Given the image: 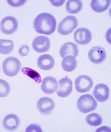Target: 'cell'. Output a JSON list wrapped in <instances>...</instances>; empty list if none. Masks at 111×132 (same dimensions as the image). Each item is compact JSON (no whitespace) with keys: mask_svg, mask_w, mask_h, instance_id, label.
Returning a JSON list of instances; mask_svg holds the SVG:
<instances>
[{"mask_svg":"<svg viewBox=\"0 0 111 132\" xmlns=\"http://www.w3.org/2000/svg\"><path fill=\"white\" fill-rule=\"evenodd\" d=\"M50 47V40L45 36H38L34 39L32 42V48L35 51L38 53L48 51Z\"/></svg>","mask_w":111,"mask_h":132,"instance_id":"9","label":"cell"},{"mask_svg":"<svg viewBox=\"0 0 111 132\" xmlns=\"http://www.w3.org/2000/svg\"><path fill=\"white\" fill-rule=\"evenodd\" d=\"M29 47L28 45H21L19 50L20 55L23 57L26 56L29 53Z\"/></svg>","mask_w":111,"mask_h":132,"instance_id":"26","label":"cell"},{"mask_svg":"<svg viewBox=\"0 0 111 132\" xmlns=\"http://www.w3.org/2000/svg\"><path fill=\"white\" fill-rule=\"evenodd\" d=\"M20 124V119L16 115L11 113L5 117L2 126L7 130L13 131L18 129Z\"/></svg>","mask_w":111,"mask_h":132,"instance_id":"14","label":"cell"},{"mask_svg":"<svg viewBox=\"0 0 111 132\" xmlns=\"http://www.w3.org/2000/svg\"><path fill=\"white\" fill-rule=\"evenodd\" d=\"M8 4L13 7H19L25 3L26 1H7Z\"/></svg>","mask_w":111,"mask_h":132,"instance_id":"25","label":"cell"},{"mask_svg":"<svg viewBox=\"0 0 111 132\" xmlns=\"http://www.w3.org/2000/svg\"><path fill=\"white\" fill-rule=\"evenodd\" d=\"M21 71L23 74H25L37 83H40L42 81L40 74L32 69L29 67H24Z\"/></svg>","mask_w":111,"mask_h":132,"instance_id":"22","label":"cell"},{"mask_svg":"<svg viewBox=\"0 0 111 132\" xmlns=\"http://www.w3.org/2000/svg\"><path fill=\"white\" fill-rule=\"evenodd\" d=\"M78 25V20L73 16H66L59 23L57 30L62 35H67L76 29Z\"/></svg>","mask_w":111,"mask_h":132,"instance_id":"4","label":"cell"},{"mask_svg":"<svg viewBox=\"0 0 111 132\" xmlns=\"http://www.w3.org/2000/svg\"><path fill=\"white\" fill-rule=\"evenodd\" d=\"M58 88V83L54 77L48 76L45 77L42 81L41 89L45 94H53L56 91Z\"/></svg>","mask_w":111,"mask_h":132,"instance_id":"12","label":"cell"},{"mask_svg":"<svg viewBox=\"0 0 111 132\" xmlns=\"http://www.w3.org/2000/svg\"><path fill=\"white\" fill-rule=\"evenodd\" d=\"M39 68L43 70H50L55 64V60L53 57L49 54L41 55L37 61Z\"/></svg>","mask_w":111,"mask_h":132,"instance_id":"15","label":"cell"},{"mask_svg":"<svg viewBox=\"0 0 111 132\" xmlns=\"http://www.w3.org/2000/svg\"><path fill=\"white\" fill-rule=\"evenodd\" d=\"M65 1H50L52 4L56 7L61 6L64 3Z\"/></svg>","mask_w":111,"mask_h":132,"instance_id":"27","label":"cell"},{"mask_svg":"<svg viewBox=\"0 0 111 132\" xmlns=\"http://www.w3.org/2000/svg\"><path fill=\"white\" fill-rule=\"evenodd\" d=\"M111 1L109 0H92L90 6L92 10L96 13L105 12L110 6Z\"/></svg>","mask_w":111,"mask_h":132,"instance_id":"18","label":"cell"},{"mask_svg":"<svg viewBox=\"0 0 111 132\" xmlns=\"http://www.w3.org/2000/svg\"><path fill=\"white\" fill-rule=\"evenodd\" d=\"M61 63V66L64 71L71 72L76 69L77 66L76 57L71 55L64 56Z\"/></svg>","mask_w":111,"mask_h":132,"instance_id":"17","label":"cell"},{"mask_svg":"<svg viewBox=\"0 0 111 132\" xmlns=\"http://www.w3.org/2000/svg\"><path fill=\"white\" fill-rule=\"evenodd\" d=\"M83 7L82 1L80 0H69L66 3V11L69 13L76 14L81 11Z\"/></svg>","mask_w":111,"mask_h":132,"instance_id":"19","label":"cell"},{"mask_svg":"<svg viewBox=\"0 0 111 132\" xmlns=\"http://www.w3.org/2000/svg\"><path fill=\"white\" fill-rule=\"evenodd\" d=\"M86 120L87 124L93 127L100 126L103 122L101 116L97 113H92L87 115Z\"/></svg>","mask_w":111,"mask_h":132,"instance_id":"21","label":"cell"},{"mask_svg":"<svg viewBox=\"0 0 111 132\" xmlns=\"http://www.w3.org/2000/svg\"><path fill=\"white\" fill-rule=\"evenodd\" d=\"M14 44L13 40L0 39V53L7 55L13 51Z\"/></svg>","mask_w":111,"mask_h":132,"instance_id":"20","label":"cell"},{"mask_svg":"<svg viewBox=\"0 0 111 132\" xmlns=\"http://www.w3.org/2000/svg\"><path fill=\"white\" fill-rule=\"evenodd\" d=\"M78 53L79 49L78 45L73 42L65 43L62 45L60 48V56L63 58L68 54H72L76 57L78 55Z\"/></svg>","mask_w":111,"mask_h":132,"instance_id":"16","label":"cell"},{"mask_svg":"<svg viewBox=\"0 0 111 132\" xmlns=\"http://www.w3.org/2000/svg\"><path fill=\"white\" fill-rule=\"evenodd\" d=\"M93 94L98 102H105L109 98V89L106 84H98L94 88Z\"/></svg>","mask_w":111,"mask_h":132,"instance_id":"13","label":"cell"},{"mask_svg":"<svg viewBox=\"0 0 111 132\" xmlns=\"http://www.w3.org/2000/svg\"><path fill=\"white\" fill-rule=\"evenodd\" d=\"M0 72H1V68H0Z\"/></svg>","mask_w":111,"mask_h":132,"instance_id":"29","label":"cell"},{"mask_svg":"<svg viewBox=\"0 0 111 132\" xmlns=\"http://www.w3.org/2000/svg\"><path fill=\"white\" fill-rule=\"evenodd\" d=\"M56 19L49 13H41L38 15L33 21V28L36 32L49 35L55 32L56 28Z\"/></svg>","mask_w":111,"mask_h":132,"instance_id":"1","label":"cell"},{"mask_svg":"<svg viewBox=\"0 0 111 132\" xmlns=\"http://www.w3.org/2000/svg\"><path fill=\"white\" fill-rule=\"evenodd\" d=\"M26 132H42V129L40 126L36 124H31L26 129Z\"/></svg>","mask_w":111,"mask_h":132,"instance_id":"24","label":"cell"},{"mask_svg":"<svg viewBox=\"0 0 111 132\" xmlns=\"http://www.w3.org/2000/svg\"><path fill=\"white\" fill-rule=\"evenodd\" d=\"M10 91V85L6 81L0 79V97H5L8 95Z\"/></svg>","mask_w":111,"mask_h":132,"instance_id":"23","label":"cell"},{"mask_svg":"<svg viewBox=\"0 0 111 132\" xmlns=\"http://www.w3.org/2000/svg\"><path fill=\"white\" fill-rule=\"evenodd\" d=\"M18 28V20L14 16H7L2 19L0 23V29L6 35H12L16 32Z\"/></svg>","mask_w":111,"mask_h":132,"instance_id":"5","label":"cell"},{"mask_svg":"<svg viewBox=\"0 0 111 132\" xmlns=\"http://www.w3.org/2000/svg\"><path fill=\"white\" fill-rule=\"evenodd\" d=\"M97 106V102L91 94L82 95L77 100V109L83 113H87L94 111Z\"/></svg>","mask_w":111,"mask_h":132,"instance_id":"2","label":"cell"},{"mask_svg":"<svg viewBox=\"0 0 111 132\" xmlns=\"http://www.w3.org/2000/svg\"><path fill=\"white\" fill-rule=\"evenodd\" d=\"M59 89L56 93L58 97L64 98L69 96L73 90V81L67 77H65L59 81Z\"/></svg>","mask_w":111,"mask_h":132,"instance_id":"11","label":"cell"},{"mask_svg":"<svg viewBox=\"0 0 111 132\" xmlns=\"http://www.w3.org/2000/svg\"><path fill=\"white\" fill-rule=\"evenodd\" d=\"M73 38L75 42L79 45H87L92 40V32L87 28H80L75 31Z\"/></svg>","mask_w":111,"mask_h":132,"instance_id":"7","label":"cell"},{"mask_svg":"<svg viewBox=\"0 0 111 132\" xmlns=\"http://www.w3.org/2000/svg\"><path fill=\"white\" fill-rule=\"evenodd\" d=\"M75 89L78 92L84 93L89 92L93 86L92 79L89 76L85 75H80L75 81Z\"/></svg>","mask_w":111,"mask_h":132,"instance_id":"6","label":"cell"},{"mask_svg":"<svg viewBox=\"0 0 111 132\" xmlns=\"http://www.w3.org/2000/svg\"><path fill=\"white\" fill-rule=\"evenodd\" d=\"M111 132V129L110 128L106 126H102L100 128H99L96 132Z\"/></svg>","mask_w":111,"mask_h":132,"instance_id":"28","label":"cell"},{"mask_svg":"<svg viewBox=\"0 0 111 132\" xmlns=\"http://www.w3.org/2000/svg\"><path fill=\"white\" fill-rule=\"evenodd\" d=\"M55 107V102L53 99L48 97L40 98L37 102V109L44 115L50 114Z\"/></svg>","mask_w":111,"mask_h":132,"instance_id":"10","label":"cell"},{"mask_svg":"<svg viewBox=\"0 0 111 132\" xmlns=\"http://www.w3.org/2000/svg\"><path fill=\"white\" fill-rule=\"evenodd\" d=\"M21 68V63L14 56L6 58L2 64L4 73L9 77H13L19 73Z\"/></svg>","mask_w":111,"mask_h":132,"instance_id":"3","label":"cell"},{"mask_svg":"<svg viewBox=\"0 0 111 132\" xmlns=\"http://www.w3.org/2000/svg\"><path fill=\"white\" fill-rule=\"evenodd\" d=\"M106 58L105 48L100 46H94L89 52V58L92 63L96 64L103 63Z\"/></svg>","mask_w":111,"mask_h":132,"instance_id":"8","label":"cell"}]
</instances>
